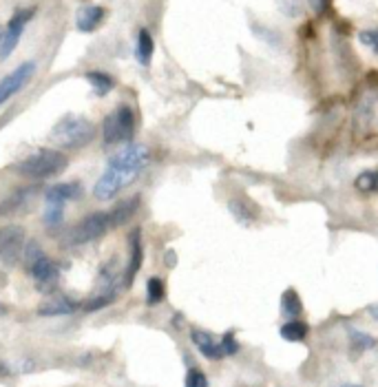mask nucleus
<instances>
[{"label": "nucleus", "instance_id": "obj_1", "mask_svg": "<svg viewBox=\"0 0 378 387\" xmlns=\"http://www.w3.org/2000/svg\"><path fill=\"white\" fill-rule=\"evenodd\" d=\"M95 137V124L82 115H69L60 120L49 133V140L60 150H78L93 142Z\"/></svg>", "mask_w": 378, "mask_h": 387}, {"label": "nucleus", "instance_id": "obj_2", "mask_svg": "<svg viewBox=\"0 0 378 387\" xmlns=\"http://www.w3.org/2000/svg\"><path fill=\"white\" fill-rule=\"evenodd\" d=\"M69 160L62 150H53V148H45L38 150L36 155L24 157L22 162L16 164V171L22 177H31V179H51L58 177L66 171Z\"/></svg>", "mask_w": 378, "mask_h": 387}, {"label": "nucleus", "instance_id": "obj_3", "mask_svg": "<svg viewBox=\"0 0 378 387\" xmlns=\"http://www.w3.org/2000/svg\"><path fill=\"white\" fill-rule=\"evenodd\" d=\"M135 135V113L129 104H120L102 122V140L106 146L126 144Z\"/></svg>", "mask_w": 378, "mask_h": 387}, {"label": "nucleus", "instance_id": "obj_4", "mask_svg": "<svg viewBox=\"0 0 378 387\" xmlns=\"http://www.w3.org/2000/svg\"><path fill=\"white\" fill-rule=\"evenodd\" d=\"M111 228V219L108 213L104 211H97L89 217L80 219L78 224L66 232L64 244L69 246H84V244H91L95 239H100L102 234Z\"/></svg>", "mask_w": 378, "mask_h": 387}, {"label": "nucleus", "instance_id": "obj_5", "mask_svg": "<svg viewBox=\"0 0 378 387\" xmlns=\"http://www.w3.org/2000/svg\"><path fill=\"white\" fill-rule=\"evenodd\" d=\"M22 259H24V268L29 272L38 283H55L58 281V266L45 255V251L40 248L38 241H29L22 251Z\"/></svg>", "mask_w": 378, "mask_h": 387}, {"label": "nucleus", "instance_id": "obj_6", "mask_svg": "<svg viewBox=\"0 0 378 387\" xmlns=\"http://www.w3.org/2000/svg\"><path fill=\"white\" fill-rule=\"evenodd\" d=\"M150 162V150L144 144H129L108 160V169H118L126 173H142Z\"/></svg>", "mask_w": 378, "mask_h": 387}, {"label": "nucleus", "instance_id": "obj_7", "mask_svg": "<svg viewBox=\"0 0 378 387\" xmlns=\"http://www.w3.org/2000/svg\"><path fill=\"white\" fill-rule=\"evenodd\" d=\"M137 179V173H126V171H118V169H108L102 173V177L97 179L93 186V195L95 199H113L120 190H124L126 186H131Z\"/></svg>", "mask_w": 378, "mask_h": 387}, {"label": "nucleus", "instance_id": "obj_8", "mask_svg": "<svg viewBox=\"0 0 378 387\" xmlns=\"http://www.w3.org/2000/svg\"><path fill=\"white\" fill-rule=\"evenodd\" d=\"M31 18H34V9H18L16 13H13L11 20L7 22L5 34L0 36V60H7L9 55L13 53V49L18 47L24 27Z\"/></svg>", "mask_w": 378, "mask_h": 387}, {"label": "nucleus", "instance_id": "obj_9", "mask_svg": "<svg viewBox=\"0 0 378 387\" xmlns=\"http://www.w3.org/2000/svg\"><path fill=\"white\" fill-rule=\"evenodd\" d=\"M34 73H36V64L22 62L18 69H13L9 76L0 80V106H3L7 100H11L16 93H20L27 87V82L34 78Z\"/></svg>", "mask_w": 378, "mask_h": 387}, {"label": "nucleus", "instance_id": "obj_10", "mask_svg": "<svg viewBox=\"0 0 378 387\" xmlns=\"http://www.w3.org/2000/svg\"><path fill=\"white\" fill-rule=\"evenodd\" d=\"M24 251V230L20 226L0 228V261L11 264Z\"/></svg>", "mask_w": 378, "mask_h": 387}, {"label": "nucleus", "instance_id": "obj_11", "mask_svg": "<svg viewBox=\"0 0 378 387\" xmlns=\"http://www.w3.org/2000/svg\"><path fill=\"white\" fill-rule=\"evenodd\" d=\"M129 248H131V255H129V266L124 270V288H131L133 279L137 276L139 268H142V259H144V248H142V230L135 228L129 234Z\"/></svg>", "mask_w": 378, "mask_h": 387}, {"label": "nucleus", "instance_id": "obj_12", "mask_svg": "<svg viewBox=\"0 0 378 387\" xmlns=\"http://www.w3.org/2000/svg\"><path fill=\"white\" fill-rule=\"evenodd\" d=\"M104 22V9L100 5H84L76 13V27L82 34H93Z\"/></svg>", "mask_w": 378, "mask_h": 387}, {"label": "nucleus", "instance_id": "obj_13", "mask_svg": "<svg viewBox=\"0 0 378 387\" xmlns=\"http://www.w3.org/2000/svg\"><path fill=\"white\" fill-rule=\"evenodd\" d=\"M190 339H192L195 345H197V350L206 358H210V361H219V358L226 356V354H223V350H221V343H217L215 337L210 335V332H206V330H192Z\"/></svg>", "mask_w": 378, "mask_h": 387}, {"label": "nucleus", "instance_id": "obj_14", "mask_svg": "<svg viewBox=\"0 0 378 387\" xmlns=\"http://www.w3.org/2000/svg\"><path fill=\"white\" fill-rule=\"evenodd\" d=\"M78 310V303L66 299V297H51L49 301H45L42 306L38 308L40 316H64V314H71Z\"/></svg>", "mask_w": 378, "mask_h": 387}, {"label": "nucleus", "instance_id": "obj_15", "mask_svg": "<svg viewBox=\"0 0 378 387\" xmlns=\"http://www.w3.org/2000/svg\"><path fill=\"white\" fill-rule=\"evenodd\" d=\"M82 195V186L78 182H62L55 184L47 190V202H55V204H66L74 202Z\"/></svg>", "mask_w": 378, "mask_h": 387}, {"label": "nucleus", "instance_id": "obj_16", "mask_svg": "<svg viewBox=\"0 0 378 387\" xmlns=\"http://www.w3.org/2000/svg\"><path fill=\"white\" fill-rule=\"evenodd\" d=\"M139 209V197H131V199H124L120 202L113 211H108V219H111V228H118L124 226Z\"/></svg>", "mask_w": 378, "mask_h": 387}, {"label": "nucleus", "instance_id": "obj_17", "mask_svg": "<svg viewBox=\"0 0 378 387\" xmlns=\"http://www.w3.org/2000/svg\"><path fill=\"white\" fill-rule=\"evenodd\" d=\"M228 209L232 213V217L237 221H241V224H250V221L257 219V206L244 199V197H237V199H230L228 202Z\"/></svg>", "mask_w": 378, "mask_h": 387}, {"label": "nucleus", "instance_id": "obj_18", "mask_svg": "<svg viewBox=\"0 0 378 387\" xmlns=\"http://www.w3.org/2000/svg\"><path fill=\"white\" fill-rule=\"evenodd\" d=\"M31 202V190L24 188V190H18L9 195L3 204H0V215H13V213H20L24 211V206Z\"/></svg>", "mask_w": 378, "mask_h": 387}, {"label": "nucleus", "instance_id": "obj_19", "mask_svg": "<svg viewBox=\"0 0 378 387\" xmlns=\"http://www.w3.org/2000/svg\"><path fill=\"white\" fill-rule=\"evenodd\" d=\"M153 49H155V45H153V36L146 31V29H139L137 34V45H135V58L139 64H150V58H153Z\"/></svg>", "mask_w": 378, "mask_h": 387}, {"label": "nucleus", "instance_id": "obj_20", "mask_svg": "<svg viewBox=\"0 0 378 387\" xmlns=\"http://www.w3.org/2000/svg\"><path fill=\"white\" fill-rule=\"evenodd\" d=\"M307 332H310V328H307V323L303 321H297V319H292L288 321L286 325H281V337L290 343H299L307 337Z\"/></svg>", "mask_w": 378, "mask_h": 387}, {"label": "nucleus", "instance_id": "obj_21", "mask_svg": "<svg viewBox=\"0 0 378 387\" xmlns=\"http://www.w3.org/2000/svg\"><path fill=\"white\" fill-rule=\"evenodd\" d=\"M281 312L288 316V319H297V316L303 312V306H301V299L299 295L294 293V290H286L284 297H281Z\"/></svg>", "mask_w": 378, "mask_h": 387}, {"label": "nucleus", "instance_id": "obj_22", "mask_svg": "<svg viewBox=\"0 0 378 387\" xmlns=\"http://www.w3.org/2000/svg\"><path fill=\"white\" fill-rule=\"evenodd\" d=\"M87 80H89V85L93 87L95 95H106L111 89H113V78H111L108 73H104V71H89Z\"/></svg>", "mask_w": 378, "mask_h": 387}, {"label": "nucleus", "instance_id": "obj_23", "mask_svg": "<svg viewBox=\"0 0 378 387\" xmlns=\"http://www.w3.org/2000/svg\"><path fill=\"white\" fill-rule=\"evenodd\" d=\"M356 190L360 192H376L378 190V169L376 171H363L356 182H354Z\"/></svg>", "mask_w": 378, "mask_h": 387}, {"label": "nucleus", "instance_id": "obj_24", "mask_svg": "<svg viewBox=\"0 0 378 387\" xmlns=\"http://www.w3.org/2000/svg\"><path fill=\"white\" fill-rule=\"evenodd\" d=\"M166 295L164 290V281L160 279V276H150L148 283H146V301L150 303V306H155V303H160Z\"/></svg>", "mask_w": 378, "mask_h": 387}, {"label": "nucleus", "instance_id": "obj_25", "mask_svg": "<svg viewBox=\"0 0 378 387\" xmlns=\"http://www.w3.org/2000/svg\"><path fill=\"white\" fill-rule=\"evenodd\" d=\"M64 219V204H55V202H47V209H45V224L55 228L60 226Z\"/></svg>", "mask_w": 378, "mask_h": 387}, {"label": "nucleus", "instance_id": "obj_26", "mask_svg": "<svg viewBox=\"0 0 378 387\" xmlns=\"http://www.w3.org/2000/svg\"><path fill=\"white\" fill-rule=\"evenodd\" d=\"M184 385L186 387H208V377L204 374L202 370H188V374L184 379Z\"/></svg>", "mask_w": 378, "mask_h": 387}, {"label": "nucleus", "instance_id": "obj_27", "mask_svg": "<svg viewBox=\"0 0 378 387\" xmlns=\"http://www.w3.org/2000/svg\"><path fill=\"white\" fill-rule=\"evenodd\" d=\"M219 343H221V350H223V354H226V356H234L237 352H239V343L234 341V332L232 330L226 332Z\"/></svg>", "mask_w": 378, "mask_h": 387}, {"label": "nucleus", "instance_id": "obj_28", "mask_svg": "<svg viewBox=\"0 0 378 387\" xmlns=\"http://www.w3.org/2000/svg\"><path fill=\"white\" fill-rule=\"evenodd\" d=\"M352 341H354V350H360V352L376 345V341L370 335H358V332H352Z\"/></svg>", "mask_w": 378, "mask_h": 387}, {"label": "nucleus", "instance_id": "obj_29", "mask_svg": "<svg viewBox=\"0 0 378 387\" xmlns=\"http://www.w3.org/2000/svg\"><path fill=\"white\" fill-rule=\"evenodd\" d=\"M307 5H310L316 13H323L328 9V0H307Z\"/></svg>", "mask_w": 378, "mask_h": 387}, {"label": "nucleus", "instance_id": "obj_30", "mask_svg": "<svg viewBox=\"0 0 378 387\" xmlns=\"http://www.w3.org/2000/svg\"><path fill=\"white\" fill-rule=\"evenodd\" d=\"M368 312L374 316V319H378V306H370V308H368Z\"/></svg>", "mask_w": 378, "mask_h": 387}, {"label": "nucleus", "instance_id": "obj_31", "mask_svg": "<svg viewBox=\"0 0 378 387\" xmlns=\"http://www.w3.org/2000/svg\"><path fill=\"white\" fill-rule=\"evenodd\" d=\"M372 49H374V53H378V31H374V43H372Z\"/></svg>", "mask_w": 378, "mask_h": 387}, {"label": "nucleus", "instance_id": "obj_32", "mask_svg": "<svg viewBox=\"0 0 378 387\" xmlns=\"http://www.w3.org/2000/svg\"><path fill=\"white\" fill-rule=\"evenodd\" d=\"M166 259H168V264H171V268H173V266H175V255H173V253H168V257H166Z\"/></svg>", "mask_w": 378, "mask_h": 387}, {"label": "nucleus", "instance_id": "obj_33", "mask_svg": "<svg viewBox=\"0 0 378 387\" xmlns=\"http://www.w3.org/2000/svg\"><path fill=\"white\" fill-rule=\"evenodd\" d=\"M3 314H7V308L3 306V303H0V316H3Z\"/></svg>", "mask_w": 378, "mask_h": 387}, {"label": "nucleus", "instance_id": "obj_34", "mask_svg": "<svg viewBox=\"0 0 378 387\" xmlns=\"http://www.w3.org/2000/svg\"><path fill=\"white\" fill-rule=\"evenodd\" d=\"M343 387H360V385H343Z\"/></svg>", "mask_w": 378, "mask_h": 387}]
</instances>
